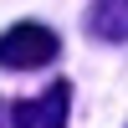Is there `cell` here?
<instances>
[{
	"instance_id": "obj_2",
	"label": "cell",
	"mask_w": 128,
	"mask_h": 128,
	"mask_svg": "<svg viewBox=\"0 0 128 128\" xmlns=\"http://www.w3.org/2000/svg\"><path fill=\"white\" fill-rule=\"evenodd\" d=\"M67 113H72V82H51L46 92L16 102L5 118L16 128H67Z\"/></svg>"
},
{
	"instance_id": "obj_1",
	"label": "cell",
	"mask_w": 128,
	"mask_h": 128,
	"mask_svg": "<svg viewBox=\"0 0 128 128\" xmlns=\"http://www.w3.org/2000/svg\"><path fill=\"white\" fill-rule=\"evenodd\" d=\"M56 51H62L56 31L36 26V20H16L10 31H0V67H5V72L46 67V62H56Z\"/></svg>"
},
{
	"instance_id": "obj_4",
	"label": "cell",
	"mask_w": 128,
	"mask_h": 128,
	"mask_svg": "<svg viewBox=\"0 0 128 128\" xmlns=\"http://www.w3.org/2000/svg\"><path fill=\"white\" fill-rule=\"evenodd\" d=\"M0 128H5V108H0Z\"/></svg>"
},
{
	"instance_id": "obj_3",
	"label": "cell",
	"mask_w": 128,
	"mask_h": 128,
	"mask_svg": "<svg viewBox=\"0 0 128 128\" xmlns=\"http://www.w3.org/2000/svg\"><path fill=\"white\" fill-rule=\"evenodd\" d=\"M87 31L98 41H128V0H92L87 5Z\"/></svg>"
}]
</instances>
